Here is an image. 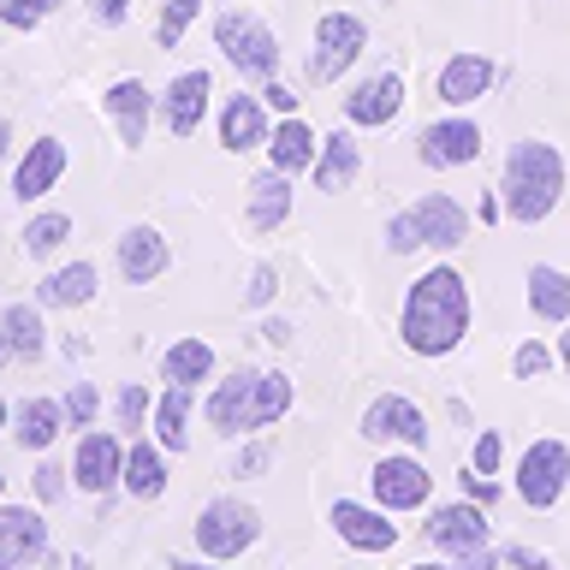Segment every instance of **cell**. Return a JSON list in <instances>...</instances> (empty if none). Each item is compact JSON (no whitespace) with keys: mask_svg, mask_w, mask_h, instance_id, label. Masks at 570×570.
<instances>
[{"mask_svg":"<svg viewBox=\"0 0 570 570\" xmlns=\"http://www.w3.org/2000/svg\"><path fill=\"white\" fill-rule=\"evenodd\" d=\"M0 338H7V351L18 363H42V351H48L42 309H36V303H7V309H0Z\"/></svg>","mask_w":570,"mask_h":570,"instance_id":"cell-29","label":"cell"},{"mask_svg":"<svg viewBox=\"0 0 570 570\" xmlns=\"http://www.w3.org/2000/svg\"><path fill=\"white\" fill-rule=\"evenodd\" d=\"M493 78H499V66L488 60V53H452V60L440 66V78H434V96L445 107H470L493 89Z\"/></svg>","mask_w":570,"mask_h":570,"instance_id":"cell-18","label":"cell"},{"mask_svg":"<svg viewBox=\"0 0 570 570\" xmlns=\"http://www.w3.org/2000/svg\"><path fill=\"white\" fill-rule=\"evenodd\" d=\"M125 18H131V0H96V24H125Z\"/></svg>","mask_w":570,"mask_h":570,"instance_id":"cell-46","label":"cell"},{"mask_svg":"<svg viewBox=\"0 0 570 570\" xmlns=\"http://www.w3.org/2000/svg\"><path fill=\"white\" fill-rule=\"evenodd\" d=\"M0 552H7L12 564L48 559V523L24 505H0Z\"/></svg>","mask_w":570,"mask_h":570,"instance_id":"cell-25","label":"cell"},{"mask_svg":"<svg viewBox=\"0 0 570 570\" xmlns=\"http://www.w3.org/2000/svg\"><path fill=\"white\" fill-rule=\"evenodd\" d=\"M208 96H214V78L208 71H178L167 83V96H160V119H167L173 137H190L196 125L208 119Z\"/></svg>","mask_w":570,"mask_h":570,"instance_id":"cell-17","label":"cell"},{"mask_svg":"<svg viewBox=\"0 0 570 570\" xmlns=\"http://www.w3.org/2000/svg\"><path fill=\"white\" fill-rule=\"evenodd\" d=\"M499 463H505V440H499V428H481L475 445H470V470L475 475H499Z\"/></svg>","mask_w":570,"mask_h":570,"instance_id":"cell-37","label":"cell"},{"mask_svg":"<svg viewBox=\"0 0 570 570\" xmlns=\"http://www.w3.org/2000/svg\"><path fill=\"white\" fill-rule=\"evenodd\" d=\"M60 178H66V142L60 137H36L30 155L18 160V173H12V196L18 203H42Z\"/></svg>","mask_w":570,"mask_h":570,"instance_id":"cell-19","label":"cell"},{"mask_svg":"<svg viewBox=\"0 0 570 570\" xmlns=\"http://www.w3.org/2000/svg\"><path fill=\"white\" fill-rule=\"evenodd\" d=\"M499 564H505V559H499L493 547H475V552H458V559L445 564V570H499Z\"/></svg>","mask_w":570,"mask_h":570,"instance_id":"cell-44","label":"cell"},{"mask_svg":"<svg viewBox=\"0 0 570 570\" xmlns=\"http://www.w3.org/2000/svg\"><path fill=\"white\" fill-rule=\"evenodd\" d=\"M523 297H529L534 321H547V327H564V321H570V274H564V267L534 262L523 274Z\"/></svg>","mask_w":570,"mask_h":570,"instance_id":"cell-22","label":"cell"},{"mask_svg":"<svg viewBox=\"0 0 570 570\" xmlns=\"http://www.w3.org/2000/svg\"><path fill=\"white\" fill-rule=\"evenodd\" d=\"M274 292H279V274L262 262L256 274H249V292H244V303H249V309H262V303H274Z\"/></svg>","mask_w":570,"mask_h":570,"instance_id":"cell-41","label":"cell"},{"mask_svg":"<svg viewBox=\"0 0 570 570\" xmlns=\"http://www.w3.org/2000/svg\"><path fill=\"white\" fill-rule=\"evenodd\" d=\"M71 481H78L89 499L114 493L125 481V445H119V434H107V428H83L78 452H71Z\"/></svg>","mask_w":570,"mask_h":570,"instance_id":"cell-11","label":"cell"},{"mask_svg":"<svg viewBox=\"0 0 570 570\" xmlns=\"http://www.w3.org/2000/svg\"><path fill=\"white\" fill-rule=\"evenodd\" d=\"M53 7H60V0H0V24L7 30H36V24H48Z\"/></svg>","mask_w":570,"mask_h":570,"instance_id":"cell-35","label":"cell"},{"mask_svg":"<svg viewBox=\"0 0 570 570\" xmlns=\"http://www.w3.org/2000/svg\"><path fill=\"white\" fill-rule=\"evenodd\" d=\"M292 381H285L279 368H238V374H226L220 386L208 392V404H203V416L214 434H226V440H238V434H262V428H274L285 410H292Z\"/></svg>","mask_w":570,"mask_h":570,"instance_id":"cell-2","label":"cell"},{"mask_svg":"<svg viewBox=\"0 0 570 570\" xmlns=\"http://www.w3.org/2000/svg\"><path fill=\"white\" fill-rule=\"evenodd\" d=\"M309 173H315V190H327V196L351 190L356 173H363V149H356V137L351 131H333L327 142H321V155H315Z\"/></svg>","mask_w":570,"mask_h":570,"instance_id":"cell-27","label":"cell"},{"mask_svg":"<svg viewBox=\"0 0 570 570\" xmlns=\"http://www.w3.org/2000/svg\"><path fill=\"white\" fill-rule=\"evenodd\" d=\"M267 463H274V445H267V440H249L244 452H238V463H232V475H262Z\"/></svg>","mask_w":570,"mask_h":570,"instance_id":"cell-42","label":"cell"},{"mask_svg":"<svg viewBox=\"0 0 570 570\" xmlns=\"http://www.w3.org/2000/svg\"><path fill=\"white\" fill-rule=\"evenodd\" d=\"M292 220V173H279V167H267L249 178V226L256 232H274Z\"/></svg>","mask_w":570,"mask_h":570,"instance_id":"cell-28","label":"cell"},{"mask_svg":"<svg viewBox=\"0 0 570 570\" xmlns=\"http://www.w3.org/2000/svg\"><path fill=\"white\" fill-rule=\"evenodd\" d=\"M0 488H7V475H0Z\"/></svg>","mask_w":570,"mask_h":570,"instance_id":"cell-56","label":"cell"},{"mask_svg":"<svg viewBox=\"0 0 570 570\" xmlns=\"http://www.w3.org/2000/svg\"><path fill=\"white\" fill-rule=\"evenodd\" d=\"M475 155H481V125L463 119V114H445L434 125H422V137H416V160L428 173H458V167H470Z\"/></svg>","mask_w":570,"mask_h":570,"instance_id":"cell-10","label":"cell"},{"mask_svg":"<svg viewBox=\"0 0 570 570\" xmlns=\"http://www.w3.org/2000/svg\"><path fill=\"white\" fill-rule=\"evenodd\" d=\"M470 321H475L470 279H463L452 262H440V267H428L422 279H410L404 309H399L404 351H416V356H452L463 338H470Z\"/></svg>","mask_w":570,"mask_h":570,"instance_id":"cell-1","label":"cell"},{"mask_svg":"<svg viewBox=\"0 0 570 570\" xmlns=\"http://www.w3.org/2000/svg\"><path fill=\"white\" fill-rule=\"evenodd\" d=\"M60 434H66V404L60 399H24L12 410V440L24 445V452H48Z\"/></svg>","mask_w":570,"mask_h":570,"instance_id":"cell-26","label":"cell"},{"mask_svg":"<svg viewBox=\"0 0 570 570\" xmlns=\"http://www.w3.org/2000/svg\"><path fill=\"white\" fill-rule=\"evenodd\" d=\"M564 185H570L564 155L541 137H523L505 155V173H499V203H505V214L517 226H541L564 203Z\"/></svg>","mask_w":570,"mask_h":570,"instance_id":"cell-3","label":"cell"},{"mask_svg":"<svg viewBox=\"0 0 570 570\" xmlns=\"http://www.w3.org/2000/svg\"><path fill=\"white\" fill-rule=\"evenodd\" d=\"M428 541H434L440 552H452V559H458V552H475V547H488V511H481L475 505V499L470 493H463V499H452V505H434V511H428Z\"/></svg>","mask_w":570,"mask_h":570,"instance_id":"cell-13","label":"cell"},{"mask_svg":"<svg viewBox=\"0 0 570 570\" xmlns=\"http://www.w3.org/2000/svg\"><path fill=\"white\" fill-rule=\"evenodd\" d=\"M131 499H160L167 493V458H160V440H137L131 452H125V481H119Z\"/></svg>","mask_w":570,"mask_h":570,"instance_id":"cell-31","label":"cell"},{"mask_svg":"<svg viewBox=\"0 0 570 570\" xmlns=\"http://www.w3.org/2000/svg\"><path fill=\"white\" fill-rule=\"evenodd\" d=\"M149 416H155V399H149L142 386H125V392H119V422H125V428H142Z\"/></svg>","mask_w":570,"mask_h":570,"instance_id":"cell-40","label":"cell"},{"mask_svg":"<svg viewBox=\"0 0 570 570\" xmlns=\"http://www.w3.org/2000/svg\"><path fill=\"white\" fill-rule=\"evenodd\" d=\"M327 523H333V534H338V541H345L351 552H392V547H399V523H386V511H381V505L333 499Z\"/></svg>","mask_w":570,"mask_h":570,"instance_id":"cell-14","label":"cell"},{"mask_svg":"<svg viewBox=\"0 0 570 570\" xmlns=\"http://www.w3.org/2000/svg\"><path fill=\"white\" fill-rule=\"evenodd\" d=\"M368 493L381 511H422L428 493H434V475H428V463L410 458V445H404V452H386L368 470Z\"/></svg>","mask_w":570,"mask_h":570,"instance_id":"cell-9","label":"cell"},{"mask_svg":"<svg viewBox=\"0 0 570 570\" xmlns=\"http://www.w3.org/2000/svg\"><path fill=\"white\" fill-rule=\"evenodd\" d=\"M363 434L374 445H410V452H422L428 445V416L404 399V392H381V399L363 410Z\"/></svg>","mask_w":570,"mask_h":570,"instance_id":"cell-12","label":"cell"},{"mask_svg":"<svg viewBox=\"0 0 570 570\" xmlns=\"http://www.w3.org/2000/svg\"><path fill=\"white\" fill-rule=\"evenodd\" d=\"M499 559H505V564H517V570H559V564L547 559V552H534V547H505Z\"/></svg>","mask_w":570,"mask_h":570,"instance_id":"cell-43","label":"cell"},{"mask_svg":"<svg viewBox=\"0 0 570 570\" xmlns=\"http://www.w3.org/2000/svg\"><path fill=\"white\" fill-rule=\"evenodd\" d=\"M363 48H368V24H363V18H356V12H321L309 71L321 83H338L356 60H363Z\"/></svg>","mask_w":570,"mask_h":570,"instance_id":"cell-8","label":"cell"},{"mask_svg":"<svg viewBox=\"0 0 570 570\" xmlns=\"http://www.w3.org/2000/svg\"><path fill=\"white\" fill-rule=\"evenodd\" d=\"M214 48H220V60L238 71V78L267 83L279 71V36L267 30L256 12H244V7H232V12L214 18Z\"/></svg>","mask_w":570,"mask_h":570,"instance_id":"cell-5","label":"cell"},{"mask_svg":"<svg viewBox=\"0 0 570 570\" xmlns=\"http://www.w3.org/2000/svg\"><path fill=\"white\" fill-rule=\"evenodd\" d=\"M190 534H196V547H203V559L232 564L262 541V511L244 505V499H208L203 517L190 523Z\"/></svg>","mask_w":570,"mask_h":570,"instance_id":"cell-6","label":"cell"},{"mask_svg":"<svg viewBox=\"0 0 570 570\" xmlns=\"http://www.w3.org/2000/svg\"><path fill=\"white\" fill-rule=\"evenodd\" d=\"M12 422V410H7V399H0V428H7Z\"/></svg>","mask_w":570,"mask_h":570,"instance_id":"cell-52","label":"cell"},{"mask_svg":"<svg viewBox=\"0 0 570 570\" xmlns=\"http://www.w3.org/2000/svg\"><path fill=\"white\" fill-rule=\"evenodd\" d=\"M101 107H107V119L119 125V142H125V149H142V142H149L155 96H149V83H142V78H119V83L101 96Z\"/></svg>","mask_w":570,"mask_h":570,"instance_id":"cell-16","label":"cell"},{"mask_svg":"<svg viewBox=\"0 0 570 570\" xmlns=\"http://www.w3.org/2000/svg\"><path fill=\"white\" fill-rule=\"evenodd\" d=\"M7 356H12V351H7V338H0V363H7Z\"/></svg>","mask_w":570,"mask_h":570,"instance_id":"cell-54","label":"cell"},{"mask_svg":"<svg viewBox=\"0 0 570 570\" xmlns=\"http://www.w3.org/2000/svg\"><path fill=\"white\" fill-rule=\"evenodd\" d=\"M167 570H226L220 559H167Z\"/></svg>","mask_w":570,"mask_h":570,"instance_id":"cell-48","label":"cell"},{"mask_svg":"<svg viewBox=\"0 0 570 570\" xmlns=\"http://www.w3.org/2000/svg\"><path fill=\"white\" fill-rule=\"evenodd\" d=\"M196 12H203V0H167V12H160V24H155V42L178 48V42H185V30L196 24Z\"/></svg>","mask_w":570,"mask_h":570,"instance_id":"cell-34","label":"cell"},{"mask_svg":"<svg viewBox=\"0 0 570 570\" xmlns=\"http://www.w3.org/2000/svg\"><path fill=\"white\" fill-rule=\"evenodd\" d=\"M410 570H445V564H410Z\"/></svg>","mask_w":570,"mask_h":570,"instance_id":"cell-53","label":"cell"},{"mask_svg":"<svg viewBox=\"0 0 570 570\" xmlns=\"http://www.w3.org/2000/svg\"><path fill=\"white\" fill-rule=\"evenodd\" d=\"M12 155V125H7V114H0V160Z\"/></svg>","mask_w":570,"mask_h":570,"instance_id":"cell-50","label":"cell"},{"mask_svg":"<svg viewBox=\"0 0 570 570\" xmlns=\"http://www.w3.org/2000/svg\"><path fill=\"white\" fill-rule=\"evenodd\" d=\"M463 488H470V499H475V505H493V493H499L493 481H488V475H475V470L463 475Z\"/></svg>","mask_w":570,"mask_h":570,"instance_id":"cell-47","label":"cell"},{"mask_svg":"<svg viewBox=\"0 0 570 570\" xmlns=\"http://www.w3.org/2000/svg\"><path fill=\"white\" fill-rule=\"evenodd\" d=\"M0 570H12V559H7V552H0Z\"/></svg>","mask_w":570,"mask_h":570,"instance_id":"cell-55","label":"cell"},{"mask_svg":"<svg viewBox=\"0 0 570 570\" xmlns=\"http://www.w3.org/2000/svg\"><path fill=\"white\" fill-rule=\"evenodd\" d=\"M399 107H404V78L399 71H368V78L345 96V119L363 125V131H381V125L399 119Z\"/></svg>","mask_w":570,"mask_h":570,"instance_id":"cell-15","label":"cell"},{"mask_svg":"<svg viewBox=\"0 0 570 570\" xmlns=\"http://www.w3.org/2000/svg\"><path fill=\"white\" fill-rule=\"evenodd\" d=\"M381 7H386V0H381Z\"/></svg>","mask_w":570,"mask_h":570,"instance_id":"cell-57","label":"cell"},{"mask_svg":"<svg viewBox=\"0 0 570 570\" xmlns=\"http://www.w3.org/2000/svg\"><path fill=\"white\" fill-rule=\"evenodd\" d=\"M66 428H96V410H101V392H96V381H78L66 392Z\"/></svg>","mask_w":570,"mask_h":570,"instance_id":"cell-36","label":"cell"},{"mask_svg":"<svg viewBox=\"0 0 570 570\" xmlns=\"http://www.w3.org/2000/svg\"><path fill=\"white\" fill-rule=\"evenodd\" d=\"M511 368H517V381H547V368H552V351L541 345V338H523L511 356Z\"/></svg>","mask_w":570,"mask_h":570,"instance_id":"cell-38","label":"cell"},{"mask_svg":"<svg viewBox=\"0 0 570 570\" xmlns=\"http://www.w3.org/2000/svg\"><path fill=\"white\" fill-rule=\"evenodd\" d=\"M564 327H570V321H564ZM559 363H564V368H570V333H564V338H559Z\"/></svg>","mask_w":570,"mask_h":570,"instance_id":"cell-51","label":"cell"},{"mask_svg":"<svg viewBox=\"0 0 570 570\" xmlns=\"http://www.w3.org/2000/svg\"><path fill=\"white\" fill-rule=\"evenodd\" d=\"M96 285H101L96 262H66L36 285V303L42 309H83V303H96Z\"/></svg>","mask_w":570,"mask_h":570,"instance_id":"cell-24","label":"cell"},{"mask_svg":"<svg viewBox=\"0 0 570 570\" xmlns=\"http://www.w3.org/2000/svg\"><path fill=\"white\" fill-rule=\"evenodd\" d=\"M315 155H321V137L303 125L297 114H285L274 131H267V167H279V173H309L315 167Z\"/></svg>","mask_w":570,"mask_h":570,"instance_id":"cell-23","label":"cell"},{"mask_svg":"<svg viewBox=\"0 0 570 570\" xmlns=\"http://www.w3.org/2000/svg\"><path fill=\"white\" fill-rule=\"evenodd\" d=\"M66 475H71V470H60V463H53V458H42V463H36V475H30L36 499H42V505H53V499L66 493Z\"/></svg>","mask_w":570,"mask_h":570,"instance_id":"cell-39","label":"cell"},{"mask_svg":"<svg viewBox=\"0 0 570 570\" xmlns=\"http://www.w3.org/2000/svg\"><path fill=\"white\" fill-rule=\"evenodd\" d=\"M214 374V345L208 338H178V345H167V356H160V381L167 386H196Z\"/></svg>","mask_w":570,"mask_h":570,"instance_id":"cell-32","label":"cell"},{"mask_svg":"<svg viewBox=\"0 0 570 570\" xmlns=\"http://www.w3.org/2000/svg\"><path fill=\"white\" fill-rule=\"evenodd\" d=\"M570 488V445L564 440H534L523 445V458H517V499H523L529 511H552Z\"/></svg>","mask_w":570,"mask_h":570,"instance_id":"cell-7","label":"cell"},{"mask_svg":"<svg viewBox=\"0 0 570 570\" xmlns=\"http://www.w3.org/2000/svg\"><path fill=\"white\" fill-rule=\"evenodd\" d=\"M167 262H173V249L155 226H125L119 232V274L131 285H155L160 274H167Z\"/></svg>","mask_w":570,"mask_h":570,"instance_id":"cell-21","label":"cell"},{"mask_svg":"<svg viewBox=\"0 0 570 570\" xmlns=\"http://www.w3.org/2000/svg\"><path fill=\"white\" fill-rule=\"evenodd\" d=\"M267 101L262 96H226L220 107V149L226 155H249V149H267Z\"/></svg>","mask_w":570,"mask_h":570,"instance_id":"cell-20","label":"cell"},{"mask_svg":"<svg viewBox=\"0 0 570 570\" xmlns=\"http://www.w3.org/2000/svg\"><path fill=\"white\" fill-rule=\"evenodd\" d=\"M470 238V214H463L458 196L428 190L410 208H399L386 220V249L392 256H416V249H458Z\"/></svg>","mask_w":570,"mask_h":570,"instance_id":"cell-4","label":"cell"},{"mask_svg":"<svg viewBox=\"0 0 570 570\" xmlns=\"http://www.w3.org/2000/svg\"><path fill=\"white\" fill-rule=\"evenodd\" d=\"M155 440L160 452H190V386H167L155 399Z\"/></svg>","mask_w":570,"mask_h":570,"instance_id":"cell-30","label":"cell"},{"mask_svg":"<svg viewBox=\"0 0 570 570\" xmlns=\"http://www.w3.org/2000/svg\"><path fill=\"white\" fill-rule=\"evenodd\" d=\"M262 333H267V345H285V338H292V327H285V321H267Z\"/></svg>","mask_w":570,"mask_h":570,"instance_id":"cell-49","label":"cell"},{"mask_svg":"<svg viewBox=\"0 0 570 570\" xmlns=\"http://www.w3.org/2000/svg\"><path fill=\"white\" fill-rule=\"evenodd\" d=\"M66 238H71V214H60V208L36 214V220L24 226V249H30V256H48V249H60Z\"/></svg>","mask_w":570,"mask_h":570,"instance_id":"cell-33","label":"cell"},{"mask_svg":"<svg viewBox=\"0 0 570 570\" xmlns=\"http://www.w3.org/2000/svg\"><path fill=\"white\" fill-rule=\"evenodd\" d=\"M262 101H267V107H274V114H279V119H285V114H297V96H292V89H285L279 78H267V83H262Z\"/></svg>","mask_w":570,"mask_h":570,"instance_id":"cell-45","label":"cell"}]
</instances>
